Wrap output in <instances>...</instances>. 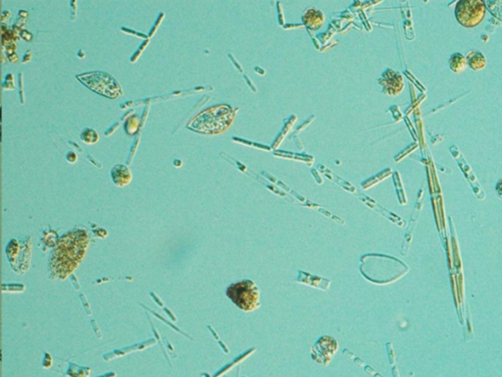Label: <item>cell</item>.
<instances>
[{"label":"cell","mask_w":502,"mask_h":377,"mask_svg":"<svg viewBox=\"0 0 502 377\" xmlns=\"http://www.w3.org/2000/svg\"><path fill=\"white\" fill-rule=\"evenodd\" d=\"M228 298L243 311H253L260 306V290L249 279L231 284L226 291Z\"/></svg>","instance_id":"cell-1"},{"label":"cell","mask_w":502,"mask_h":377,"mask_svg":"<svg viewBox=\"0 0 502 377\" xmlns=\"http://www.w3.org/2000/svg\"><path fill=\"white\" fill-rule=\"evenodd\" d=\"M232 120V109L221 105L197 115L189 126L199 132L218 133L225 130Z\"/></svg>","instance_id":"cell-2"},{"label":"cell","mask_w":502,"mask_h":377,"mask_svg":"<svg viewBox=\"0 0 502 377\" xmlns=\"http://www.w3.org/2000/svg\"><path fill=\"white\" fill-rule=\"evenodd\" d=\"M77 79L94 93L109 98H116L123 94L119 83L112 76L101 71L77 76Z\"/></svg>","instance_id":"cell-3"},{"label":"cell","mask_w":502,"mask_h":377,"mask_svg":"<svg viewBox=\"0 0 502 377\" xmlns=\"http://www.w3.org/2000/svg\"><path fill=\"white\" fill-rule=\"evenodd\" d=\"M485 10V3L482 0H460L455 6L454 14L461 26L473 28L484 20Z\"/></svg>","instance_id":"cell-4"},{"label":"cell","mask_w":502,"mask_h":377,"mask_svg":"<svg viewBox=\"0 0 502 377\" xmlns=\"http://www.w3.org/2000/svg\"><path fill=\"white\" fill-rule=\"evenodd\" d=\"M338 349L337 342L330 336H323L311 349V357L320 364L328 365Z\"/></svg>","instance_id":"cell-5"},{"label":"cell","mask_w":502,"mask_h":377,"mask_svg":"<svg viewBox=\"0 0 502 377\" xmlns=\"http://www.w3.org/2000/svg\"><path fill=\"white\" fill-rule=\"evenodd\" d=\"M379 83L383 87L384 93L389 95H397L404 88L402 76L392 69H387L379 79Z\"/></svg>","instance_id":"cell-6"},{"label":"cell","mask_w":502,"mask_h":377,"mask_svg":"<svg viewBox=\"0 0 502 377\" xmlns=\"http://www.w3.org/2000/svg\"><path fill=\"white\" fill-rule=\"evenodd\" d=\"M302 21H303L304 25L307 26L309 29L316 31L318 29H320L322 27V25L324 24L325 16H324V13L322 11L311 7V8H308L304 12V14L302 16Z\"/></svg>","instance_id":"cell-7"},{"label":"cell","mask_w":502,"mask_h":377,"mask_svg":"<svg viewBox=\"0 0 502 377\" xmlns=\"http://www.w3.org/2000/svg\"><path fill=\"white\" fill-rule=\"evenodd\" d=\"M111 178L115 185L118 187H125L131 181V173L126 165L118 164L112 168Z\"/></svg>","instance_id":"cell-8"},{"label":"cell","mask_w":502,"mask_h":377,"mask_svg":"<svg viewBox=\"0 0 502 377\" xmlns=\"http://www.w3.org/2000/svg\"><path fill=\"white\" fill-rule=\"evenodd\" d=\"M298 282L302 283V284H306V285H310L312 287H315V288H318V289H321V290H324V291H327L331 285V281L328 280V279H324L322 277H319V276H316V275H312V274H309V273H306V272H302V271H299L298 272Z\"/></svg>","instance_id":"cell-9"},{"label":"cell","mask_w":502,"mask_h":377,"mask_svg":"<svg viewBox=\"0 0 502 377\" xmlns=\"http://www.w3.org/2000/svg\"><path fill=\"white\" fill-rule=\"evenodd\" d=\"M465 57L467 65L474 71H480L486 66V58L480 50H471Z\"/></svg>","instance_id":"cell-10"},{"label":"cell","mask_w":502,"mask_h":377,"mask_svg":"<svg viewBox=\"0 0 502 377\" xmlns=\"http://www.w3.org/2000/svg\"><path fill=\"white\" fill-rule=\"evenodd\" d=\"M449 67L452 72L459 74L463 71H465L467 67V62H466L465 55L459 52L453 53L449 58Z\"/></svg>","instance_id":"cell-11"},{"label":"cell","mask_w":502,"mask_h":377,"mask_svg":"<svg viewBox=\"0 0 502 377\" xmlns=\"http://www.w3.org/2000/svg\"><path fill=\"white\" fill-rule=\"evenodd\" d=\"M391 170L390 169V168H387V169L383 170L382 172H380L378 175H376V176H374L372 178H370V179L366 180V181H365V182H363L361 185H362V187L364 188H370V187L374 186L376 183L381 182L383 179L388 178V177H389V176H391Z\"/></svg>","instance_id":"cell-12"},{"label":"cell","mask_w":502,"mask_h":377,"mask_svg":"<svg viewBox=\"0 0 502 377\" xmlns=\"http://www.w3.org/2000/svg\"><path fill=\"white\" fill-rule=\"evenodd\" d=\"M81 139L84 143H86L88 145H93V144H95L98 142L99 136H98L97 132L93 129H86L84 132L82 133Z\"/></svg>","instance_id":"cell-13"},{"label":"cell","mask_w":502,"mask_h":377,"mask_svg":"<svg viewBox=\"0 0 502 377\" xmlns=\"http://www.w3.org/2000/svg\"><path fill=\"white\" fill-rule=\"evenodd\" d=\"M78 157H77V154L75 153L74 151H70L67 153V160L71 163H75L77 161Z\"/></svg>","instance_id":"cell-14"},{"label":"cell","mask_w":502,"mask_h":377,"mask_svg":"<svg viewBox=\"0 0 502 377\" xmlns=\"http://www.w3.org/2000/svg\"><path fill=\"white\" fill-rule=\"evenodd\" d=\"M30 54H31V52H28V53H27V54H26V55H27V56H26V57H25V58H24V60H23V61H24V62H28V61H29V60H30V59H31V57H32V55H30Z\"/></svg>","instance_id":"cell-15"},{"label":"cell","mask_w":502,"mask_h":377,"mask_svg":"<svg viewBox=\"0 0 502 377\" xmlns=\"http://www.w3.org/2000/svg\"><path fill=\"white\" fill-rule=\"evenodd\" d=\"M200 377H211V376H210L209 374H207V373H202V374H201V376Z\"/></svg>","instance_id":"cell-16"}]
</instances>
